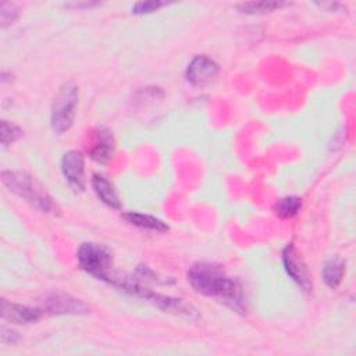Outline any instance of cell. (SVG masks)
Segmentation results:
<instances>
[{
  "instance_id": "cell-1",
  "label": "cell",
  "mask_w": 356,
  "mask_h": 356,
  "mask_svg": "<svg viewBox=\"0 0 356 356\" xmlns=\"http://www.w3.org/2000/svg\"><path fill=\"white\" fill-rule=\"evenodd\" d=\"M188 281L192 288L209 298H213L236 313L246 312V298L241 282L211 263H196L188 271Z\"/></svg>"
},
{
  "instance_id": "cell-2",
  "label": "cell",
  "mask_w": 356,
  "mask_h": 356,
  "mask_svg": "<svg viewBox=\"0 0 356 356\" xmlns=\"http://www.w3.org/2000/svg\"><path fill=\"white\" fill-rule=\"evenodd\" d=\"M3 184L13 193L29 202L33 207L42 213L56 214L58 211L53 199L47 195L44 188L35 181L31 175L21 171H3L1 172Z\"/></svg>"
},
{
  "instance_id": "cell-3",
  "label": "cell",
  "mask_w": 356,
  "mask_h": 356,
  "mask_svg": "<svg viewBox=\"0 0 356 356\" xmlns=\"http://www.w3.org/2000/svg\"><path fill=\"white\" fill-rule=\"evenodd\" d=\"M120 288H122L127 292H131L132 295L140 296L146 300H149L150 303H153L154 306H157L159 309L168 312V313H174L177 316H184L189 320H196L197 318V312L196 309L186 303L182 299L178 298H171V296H165V295H160L156 293L147 288H145L143 285L135 282V281H128V282H118L117 284Z\"/></svg>"
},
{
  "instance_id": "cell-4",
  "label": "cell",
  "mask_w": 356,
  "mask_h": 356,
  "mask_svg": "<svg viewBox=\"0 0 356 356\" xmlns=\"http://www.w3.org/2000/svg\"><path fill=\"white\" fill-rule=\"evenodd\" d=\"M76 257L79 266L88 274L103 281L111 280L110 270L113 266V257L107 246L95 242H83L76 250Z\"/></svg>"
},
{
  "instance_id": "cell-5",
  "label": "cell",
  "mask_w": 356,
  "mask_h": 356,
  "mask_svg": "<svg viewBox=\"0 0 356 356\" xmlns=\"http://www.w3.org/2000/svg\"><path fill=\"white\" fill-rule=\"evenodd\" d=\"M78 104V88L74 83H65L54 97L51 106L50 124L56 134L68 131L75 118V108Z\"/></svg>"
},
{
  "instance_id": "cell-6",
  "label": "cell",
  "mask_w": 356,
  "mask_h": 356,
  "mask_svg": "<svg viewBox=\"0 0 356 356\" xmlns=\"http://www.w3.org/2000/svg\"><path fill=\"white\" fill-rule=\"evenodd\" d=\"M282 263L288 273V275L303 289L310 291L312 282L307 274L306 264L303 263V259L300 257L298 249L293 243H288L282 250Z\"/></svg>"
},
{
  "instance_id": "cell-7",
  "label": "cell",
  "mask_w": 356,
  "mask_h": 356,
  "mask_svg": "<svg viewBox=\"0 0 356 356\" xmlns=\"http://www.w3.org/2000/svg\"><path fill=\"white\" fill-rule=\"evenodd\" d=\"M218 64L207 56H196L186 68V79L193 86L209 85L218 75Z\"/></svg>"
},
{
  "instance_id": "cell-8",
  "label": "cell",
  "mask_w": 356,
  "mask_h": 356,
  "mask_svg": "<svg viewBox=\"0 0 356 356\" xmlns=\"http://www.w3.org/2000/svg\"><path fill=\"white\" fill-rule=\"evenodd\" d=\"M61 171L65 179L75 189L85 186V163L83 156L76 150L67 152L61 159Z\"/></svg>"
},
{
  "instance_id": "cell-9",
  "label": "cell",
  "mask_w": 356,
  "mask_h": 356,
  "mask_svg": "<svg viewBox=\"0 0 356 356\" xmlns=\"http://www.w3.org/2000/svg\"><path fill=\"white\" fill-rule=\"evenodd\" d=\"M43 309L53 314H81L89 312L88 306L79 299L60 293H51L46 296L43 300Z\"/></svg>"
},
{
  "instance_id": "cell-10",
  "label": "cell",
  "mask_w": 356,
  "mask_h": 356,
  "mask_svg": "<svg viewBox=\"0 0 356 356\" xmlns=\"http://www.w3.org/2000/svg\"><path fill=\"white\" fill-rule=\"evenodd\" d=\"M40 316H42V309L8 303L4 299L1 300V317L11 323H17V324L35 323L40 318Z\"/></svg>"
},
{
  "instance_id": "cell-11",
  "label": "cell",
  "mask_w": 356,
  "mask_h": 356,
  "mask_svg": "<svg viewBox=\"0 0 356 356\" xmlns=\"http://www.w3.org/2000/svg\"><path fill=\"white\" fill-rule=\"evenodd\" d=\"M114 153V139L110 131L100 128L96 132L93 146L89 150V156L97 163H107L111 160Z\"/></svg>"
},
{
  "instance_id": "cell-12",
  "label": "cell",
  "mask_w": 356,
  "mask_h": 356,
  "mask_svg": "<svg viewBox=\"0 0 356 356\" xmlns=\"http://www.w3.org/2000/svg\"><path fill=\"white\" fill-rule=\"evenodd\" d=\"M92 186L96 192L97 197L107 206L113 209H120V199L113 185L100 174H95L92 177Z\"/></svg>"
},
{
  "instance_id": "cell-13",
  "label": "cell",
  "mask_w": 356,
  "mask_h": 356,
  "mask_svg": "<svg viewBox=\"0 0 356 356\" xmlns=\"http://www.w3.org/2000/svg\"><path fill=\"white\" fill-rule=\"evenodd\" d=\"M122 218L125 221H128L129 224L143 228V229H150V231H156V232H165L168 229V227L165 225V222H163L161 220L152 217L149 214H142V213H136V211H129L122 214Z\"/></svg>"
},
{
  "instance_id": "cell-14",
  "label": "cell",
  "mask_w": 356,
  "mask_h": 356,
  "mask_svg": "<svg viewBox=\"0 0 356 356\" xmlns=\"http://www.w3.org/2000/svg\"><path fill=\"white\" fill-rule=\"evenodd\" d=\"M343 273H345L343 261L338 257H331L330 260H327L324 263L321 275H323V280L327 284V286L334 289L341 284Z\"/></svg>"
},
{
  "instance_id": "cell-15",
  "label": "cell",
  "mask_w": 356,
  "mask_h": 356,
  "mask_svg": "<svg viewBox=\"0 0 356 356\" xmlns=\"http://www.w3.org/2000/svg\"><path fill=\"white\" fill-rule=\"evenodd\" d=\"M302 207V200L296 196H286L280 199L275 203V214L280 216L281 218H291L299 213Z\"/></svg>"
},
{
  "instance_id": "cell-16",
  "label": "cell",
  "mask_w": 356,
  "mask_h": 356,
  "mask_svg": "<svg viewBox=\"0 0 356 356\" xmlns=\"http://www.w3.org/2000/svg\"><path fill=\"white\" fill-rule=\"evenodd\" d=\"M282 6H286V3H282V1H249V3L238 4L236 8L245 14H264V13L274 11Z\"/></svg>"
},
{
  "instance_id": "cell-17",
  "label": "cell",
  "mask_w": 356,
  "mask_h": 356,
  "mask_svg": "<svg viewBox=\"0 0 356 356\" xmlns=\"http://www.w3.org/2000/svg\"><path fill=\"white\" fill-rule=\"evenodd\" d=\"M0 129H1V145L3 146H8L10 143L15 142L22 135L21 129L17 125L10 124L7 121H1Z\"/></svg>"
},
{
  "instance_id": "cell-18",
  "label": "cell",
  "mask_w": 356,
  "mask_h": 356,
  "mask_svg": "<svg viewBox=\"0 0 356 356\" xmlns=\"http://www.w3.org/2000/svg\"><path fill=\"white\" fill-rule=\"evenodd\" d=\"M18 17V11L17 8L10 4V3H3L0 7V21H1V28H7L8 25H11L15 18Z\"/></svg>"
},
{
  "instance_id": "cell-19",
  "label": "cell",
  "mask_w": 356,
  "mask_h": 356,
  "mask_svg": "<svg viewBox=\"0 0 356 356\" xmlns=\"http://www.w3.org/2000/svg\"><path fill=\"white\" fill-rule=\"evenodd\" d=\"M163 6H165V3H163V1H140V3H135L132 6V13L134 14H149V13L159 10Z\"/></svg>"
},
{
  "instance_id": "cell-20",
  "label": "cell",
  "mask_w": 356,
  "mask_h": 356,
  "mask_svg": "<svg viewBox=\"0 0 356 356\" xmlns=\"http://www.w3.org/2000/svg\"><path fill=\"white\" fill-rule=\"evenodd\" d=\"M67 7H75V8H81V7H92L96 6V3H68L65 4Z\"/></svg>"
}]
</instances>
